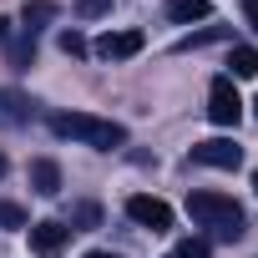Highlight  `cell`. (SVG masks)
I'll list each match as a JSON object with an SVG mask.
<instances>
[{
    "label": "cell",
    "instance_id": "cell-1",
    "mask_svg": "<svg viewBox=\"0 0 258 258\" xmlns=\"http://www.w3.org/2000/svg\"><path fill=\"white\" fill-rule=\"evenodd\" d=\"M51 132L61 142H86L96 152H116L126 147V126L121 121H106V116H91V111H56L51 116Z\"/></svg>",
    "mask_w": 258,
    "mask_h": 258
},
{
    "label": "cell",
    "instance_id": "cell-2",
    "mask_svg": "<svg viewBox=\"0 0 258 258\" xmlns=\"http://www.w3.org/2000/svg\"><path fill=\"white\" fill-rule=\"evenodd\" d=\"M187 218L198 223V228H208L213 238H223V243H233V238H243V228H248V218H243V208L228 198V192H208V187H198V192H187Z\"/></svg>",
    "mask_w": 258,
    "mask_h": 258
},
{
    "label": "cell",
    "instance_id": "cell-3",
    "mask_svg": "<svg viewBox=\"0 0 258 258\" xmlns=\"http://www.w3.org/2000/svg\"><path fill=\"white\" fill-rule=\"evenodd\" d=\"M208 116L218 126H238L243 121V96H238L233 76H213V86H208Z\"/></svg>",
    "mask_w": 258,
    "mask_h": 258
},
{
    "label": "cell",
    "instance_id": "cell-4",
    "mask_svg": "<svg viewBox=\"0 0 258 258\" xmlns=\"http://www.w3.org/2000/svg\"><path fill=\"white\" fill-rule=\"evenodd\" d=\"M126 218H132L137 228H152V233L172 228V208L162 198H152V192H132V198H126Z\"/></svg>",
    "mask_w": 258,
    "mask_h": 258
},
{
    "label": "cell",
    "instance_id": "cell-5",
    "mask_svg": "<svg viewBox=\"0 0 258 258\" xmlns=\"http://www.w3.org/2000/svg\"><path fill=\"white\" fill-rule=\"evenodd\" d=\"M192 162L233 172V167L243 162V147H238V142H228V137H208V142H198V147H192Z\"/></svg>",
    "mask_w": 258,
    "mask_h": 258
},
{
    "label": "cell",
    "instance_id": "cell-6",
    "mask_svg": "<svg viewBox=\"0 0 258 258\" xmlns=\"http://www.w3.org/2000/svg\"><path fill=\"white\" fill-rule=\"evenodd\" d=\"M26 233H31V253H41V258H56L76 228H66V223H56V218H41V223H31Z\"/></svg>",
    "mask_w": 258,
    "mask_h": 258
},
{
    "label": "cell",
    "instance_id": "cell-7",
    "mask_svg": "<svg viewBox=\"0 0 258 258\" xmlns=\"http://www.w3.org/2000/svg\"><path fill=\"white\" fill-rule=\"evenodd\" d=\"M142 46H147L142 31H106V36L96 41V56H101V61H132Z\"/></svg>",
    "mask_w": 258,
    "mask_h": 258
},
{
    "label": "cell",
    "instance_id": "cell-8",
    "mask_svg": "<svg viewBox=\"0 0 258 258\" xmlns=\"http://www.w3.org/2000/svg\"><path fill=\"white\" fill-rule=\"evenodd\" d=\"M36 116V101L26 91H0V126H26Z\"/></svg>",
    "mask_w": 258,
    "mask_h": 258
},
{
    "label": "cell",
    "instance_id": "cell-9",
    "mask_svg": "<svg viewBox=\"0 0 258 258\" xmlns=\"http://www.w3.org/2000/svg\"><path fill=\"white\" fill-rule=\"evenodd\" d=\"M31 187H36L41 198H56V192H61V167H56L51 157H36V162H31Z\"/></svg>",
    "mask_w": 258,
    "mask_h": 258
},
{
    "label": "cell",
    "instance_id": "cell-10",
    "mask_svg": "<svg viewBox=\"0 0 258 258\" xmlns=\"http://www.w3.org/2000/svg\"><path fill=\"white\" fill-rule=\"evenodd\" d=\"M208 16H213V0H167V21H177V26H192Z\"/></svg>",
    "mask_w": 258,
    "mask_h": 258
},
{
    "label": "cell",
    "instance_id": "cell-11",
    "mask_svg": "<svg viewBox=\"0 0 258 258\" xmlns=\"http://www.w3.org/2000/svg\"><path fill=\"white\" fill-rule=\"evenodd\" d=\"M233 36V26H203V31H187V36H177V46L172 51H203V46H213V41H228Z\"/></svg>",
    "mask_w": 258,
    "mask_h": 258
},
{
    "label": "cell",
    "instance_id": "cell-12",
    "mask_svg": "<svg viewBox=\"0 0 258 258\" xmlns=\"http://www.w3.org/2000/svg\"><path fill=\"white\" fill-rule=\"evenodd\" d=\"M21 21H26V36H36V31H41L46 21H56V6H51V0H26Z\"/></svg>",
    "mask_w": 258,
    "mask_h": 258
},
{
    "label": "cell",
    "instance_id": "cell-13",
    "mask_svg": "<svg viewBox=\"0 0 258 258\" xmlns=\"http://www.w3.org/2000/svg\"><path fill=\"white\" fill-rule=\"evenodd\" d=\"M228 66H233V76H258V51L253 46H233Z\"/></svg>",
    "mask_w": 258,
    "mask_h": 258
},
{
    "label": "cell",
    "instance_id": "cell-14",
    "mask_svg": "<svg viewBox=\"0 0 258 258\" xmlns=\"http://www.w3.org/2000/svg\"><path fill=\"white\" fill-rule=\"evenodd\" d=\"M31 61H36V36H21V41L11 46V66L21 71V66H31Z\"/></svg>",
    "mask_w": 258,
    "mask_h": 258
},
{
    "label": "cell",
    "instance_id": "cell-15",
    "mask_svg": "<svg viewBox=\"0 0 258 258\" xmlns=\"http://www.w3.org/2000/svg\"><path fill=\"white\" fill-rule=\"evenodd\" d=\"M208 253H213V248H208V238H182L172 258H208Z\"/></svg>",
    "mask_w": 258,
    "mask_h": 258
},
{
    "label": "cell",
    "instance_id": "cell-16",
    "mask_svg": "<svg viewBox=\"0 0 258 258\" xmlns=\"http://www.w3.org/2000/svg\"><path fill=\"white\" fill-rule=\"evenodd\" d=\"M0 228H26V208L21 203H0Z\"/></svg>",
    "mask_w": 258,
    "mask_h": 258
},
{
    "label": "cell",
    "instance_id": "cell-17",
    "mask_svg": "<svg viewBox=\"0 0 258 258\" xmlns=\"http://www.w3.org/2000/svg\"><path fill=\"white\" fill-rule=\"evenodd\" d=\"M61 51H66V56H86L91 46H86V36H81V31H61Z\"/></svg>",
    "mask_w": 258,
    "mask_h": 258
},
{
    "label": "cell",
    "instance_id": "cell-18",
    "mask_svg": "<svg viewBox=\"0 0 258 258\" xmlns=\"http://www.w3.org/2000/svg\"><path fill=\"white\" fill-rule=\"evenodd\" d=\"M111 11V0H76V16L81 21H96V16H106Z\"/></svg>",
    "mask_w": 258,
    "mask_h": 258
},
{
    "label": "cell",
    "instance_id": "cell-19",
    "mask_svg": "<svg viewBox=\"0 0 258 258\" xmlns=\"http://www.w3.org/2000/svg\"><path fill=\"white\" fill-rule=\"evenodd\" d=\"M71 218H76V223H81V228H96V223H101V213H96V208H91V203H81V208H76V213H71Z\"/></svg>",
    "mask_w": 258,
    "mask_h": 258
},
{
    "label": "cell",
    "instance_id": "cell-20",
    "mask_svg": "<svg viewBox=\"0 0 258 258\" xmlns=\"http://www.w3.org/2000/svg\"><path fill=\"white\" fill-rule=\"evenodd\" d=\"M243 21H248V26L258 31V0H243Z\"/></svg>",
    "mask_w": 258,
    "mask_h": 258
},
{
    "label": "cell",
    "instance_id": "cell-21",
    "mask_svg": "<svg viewBox=\"0 0 258 258\" xmlns=\"http://www.w3.org/2000/svg\"><path fill=\"white\" fill-rule=\"evenodd\" d=\"M86 258H116V253H101V248H91V253H86Z\"/></svg>",
    "mask_w": 258,
    "mask_h": 258
},
{
    "label": "cell",
    "instance_id": "cell-22",
    "mask_svg": "<svg viewBox=\"0 0 258 258\" xmlns=\"http://www.w3.org/2000/svg\"><path fill=\"white\" fill-rule=\"evenodd\" d=\"M6 31H11V21H6V16H0V41H6Z\"/></svg>",
    "mask_w": 258,
    "mask_h": 258
},
{
    "label": "cell",
    "instance_id": "cell-23",
    "mask_svg": "<svg viewBox=\"0 0 258 258\" xmlns=\"http://www.w3.org/2000/svg\"><path fill=\"white\" fill-rule=\"evenodd\" d=\"M6 167H11V162H6V152H0V177H6Z\"/></svg>",
    "mask_w": 258,
    "mask_h": 258
},
{
    "label": "cell",
    "instance_id": "cell-24",
    "mask_svg": "<svg viewBox=\"0 0 258 258\" xmlns=\"http://www.w3.org/2000/svg\"><path fill=\"white\" fill-rule=\"evenodd\" d=\"M253 192H258V172H253Z\"/></svg>",
    "mask_w": 258,
    "mask_h": 258
},
{
    "label": "cell",
    "instance_id": "cell-25",
    "mask_svg": "<svg viewBox=\"0 0 258 258\" xmlns=\"http://www.w3.org/2000/svg\"><path fill=\"white\" fill-rule=\"evenodd\" d=\"M253 111H258V101H253Z\"/></svg>",
    "mask_w": 258,
    "mask_h": 258
}]
</instances>
